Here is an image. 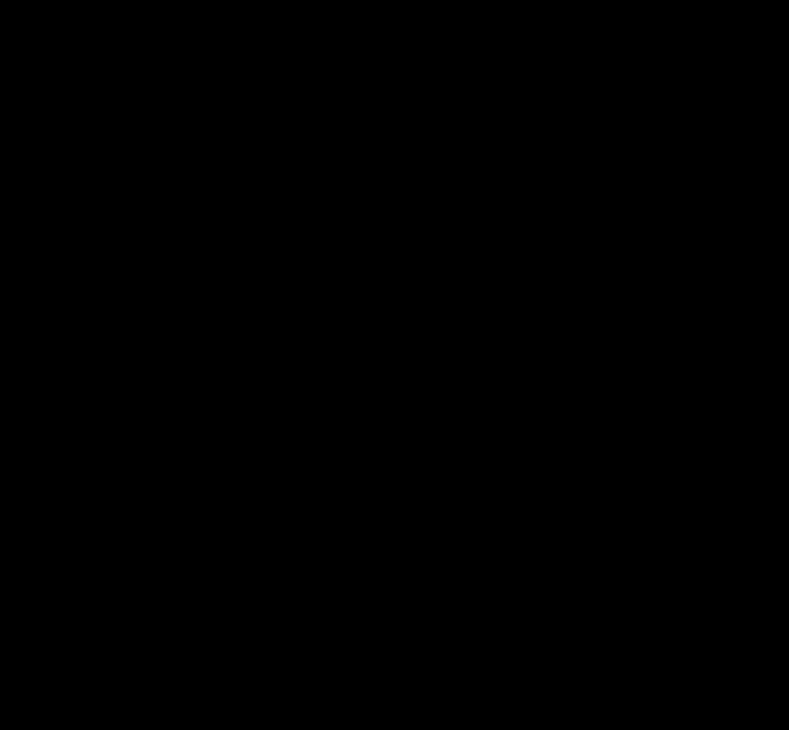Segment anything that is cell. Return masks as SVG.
I'll return each instance as SVG.
<instances>
[]
</instances>
